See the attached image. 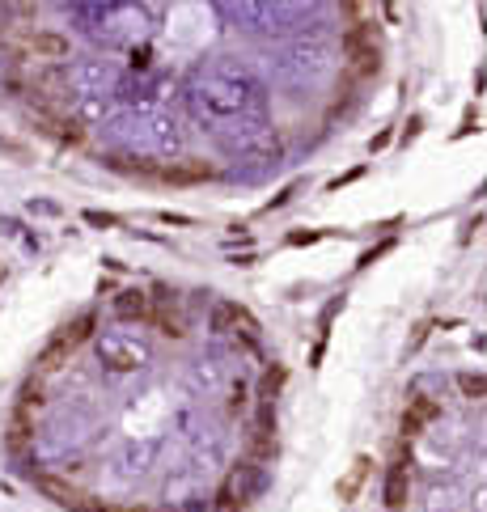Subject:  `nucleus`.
<instances>
[{
    "mask_svg": "<svg viewBox=\"0 0 487 512\" xmlns=\"http://www.w3.org/2000/svg\"><path fill=\"white\" fill-rule=\"evenodd\" d=\"M382 68L365 5H5L0 106L102 170L250 182L314 153Z\"/></svg>",
    "mask_w": 487,
    "mask_h": 512,
    "instance_id": "obj_1",
    "label": "nucleus"
},
{
    "mask_svg": "<svg viewBox=\"0 0 487 512\" xmlns=\"http://www.w3.org/2000/svg\"><path fill=\"white\" fill-rule=\"evenodd\" d=\"M382 512H483V377L428 373L411 386L382 479Z\"/></svg>",
    "mask_w": 487,
    "mask_h": 512,
    "instance_id": "obj_3",
    "label": "nucleus"
},
{
    "mask_svg": "<svg viewBox=\"0 0 487 512\" xmlns=\"http://www.w3.org/2000/svg\"><path fill=\"white\" fill-rule=\"evenodd\" d=\"M280 390L272 343L238 301L115 288L34 356L5 457L68 512H246L276 466Z\"/></svg>",
    "mask_w": 487,
    "mask_h": 512,
    "instance_id": "obj_2",
    "label": "nucleus"
}]
</instances>
